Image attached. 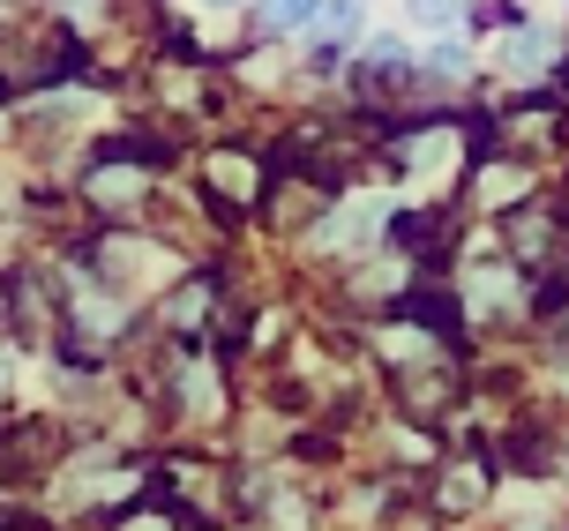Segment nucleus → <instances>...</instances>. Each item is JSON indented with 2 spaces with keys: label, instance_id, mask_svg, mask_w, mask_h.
<instances>
[{
  "label": "nucleus",
  "instance_id": "1",
  "mask_svg": "<svg viewBox=\"0 0 569 531\" xmlns=\"http://www.w3.org/2000/svg\"><path fill=\"white\" fill-rule=\"evenodd\" d=\"M315 0H270V23H308Z\"/></svg>",
  "mask_w": 569,
  "mask_h": 531
},
{
  "label": "nucleus",
  "instance_id": "2",
  "mask_svg": "<svg viewBox=\"0 0 569 531\" xmlns=\"http://www.w3.org/2000/svg\"><path fill=\"white\" fill-rule=\"evenodd\" d=\"M457 8H465V0H420V8H412V16H420V23H450Z\"/></svg>",
  "mask_w": 569,
  "mask_h": 531
}]
</instances>
